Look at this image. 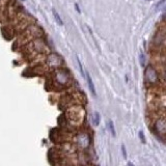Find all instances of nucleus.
Instances as JSON below:
<instances>
[{
	"label": "nucleus",
	"instance_id": "1",
	"mask_svg": "<svg viewBox=\"0 0 166 166\" xmlns=\"http://www.w3.org/2000/svg\"><path fill=\"white\" fill-rule=\"evenodd\" d=\"M145 75H146V78L148 79L150 82H155L156 80L158 79V75L156 73V71L154 70L153 67H148L145 71Z\"/></svg>",
	"mask_w": 166,
	"mask_h": 166
},
{
	"label": "nucleus",
	"instance_id": "2",
	"mask_svg": "<svg viewBox=\"0 0 166 166\" xmlns=\"http://www.w3.org/2000/svg\"><path fill=\"white\" fill-rule=\"evenodd\" d=\"M85 77H86V80H87V83H88V86H89V89L92 92V94L96 96V88H94V82L92 80V77L90 75L88 74V72H85Z\"/></svg>",
	"mask_w": 166,
	"mask_h": 166
},
{
	"label": "nucleus",
	"instance_id": "3",
	"mask_svg": "<svg viewBox=\"0 0 166 166\" xmlns=\"http://www.w3.org/2000/svg\"><path fill=\"white\" fill-rule=\"evenodd\" d=\"M52 13H53V16H54V18H55V20H56V22L58 23V25H60V26H62L63 25V22H62V20H61V18H60V16L58 15V13H57L55 9H52Z\"/></svg>",
	"mask_w": 166,
	"mask_h": 166
},
{
	"label": "nucleus",
	"instance_id": "4",
	"mask_svg": "<svg viewBox=\"0 0 166 166\" xmlns=\"http://www.w3.org/2000/svg\"><path fill=\"white\" fill-rule=\"evenodd\" d=\"M109 128H110V131H111V134H112V136L115 137L114 125H113V121H109Z\"/></svg>",
	"mask_w": 166,
	"mask_h": 166
},
{
	"label": "nucleus",
	"instance_id": "5",
	"mask_svg": "<svg viewBox=\"0 0 166 166\" xmlns=\"http://www.w3.org/2000/svg\"><path fill=\"white\" fill-rule=\"evenodd\" d=\"M94 125H96V126H99V123H100V114L98 112L94 113Z\"/></svg>",
	"mask_w": 166,
	"mask_h": 166
},
{
	"label": "nucleus",
	"instance_id": "6",
	"mask_svg": "<svg viewBox=\"0 0 166 166\" xmlns=\"http://www.w3.org/2000/svg\"><path fill=\"white\" fill-rule=\"evenodd\" d=\"M121 150H123V155L125 157V159L127 158V153H126V148H125V145H121Z\"/></svg>",
	"mask_w": 166,
	"mask_h": 166
},
{
	"label": "nucleus",
	"instance_id": "7",
	"mask_svg": "<svg viewBox=\"0 0 166 166\" xmlns=\"http://www.w3.org/2000/svg\"><path fill=\"white\" fill-rule=\"evenodd\" d=\"M139 136H140V139H142V141L145 142V139H144V136H143V133H142L141 131L139 132Z\"/></svg>",
	"mask_w": 166,
	"mask_h": 166
},
{
	"label": "nucleus",
	"instance_id": "8",
	"mask_svg": "<svg viewBox=\"0 0 166 166\" xmlns=\"http://www.w3.org/2000/svg\"><path fill=\"white\" fill-rule=\"evenodd\" d=\"M128 166H134V165H133V164L131 163V162H129V163H128Z\"/></svg>",
	"mask_w": 166,
	"mask_h": 166
},
{
	"label": "nucleus",
	"instance_id": "9",
	"mask_svg": "<svg viewBox=\"0 0 166 166\" xmlns=\"http://www.w3.org/2000/svg\"></svg>",
	"mask_w": 166,
	"mask_h": 166
}]
</instances>
